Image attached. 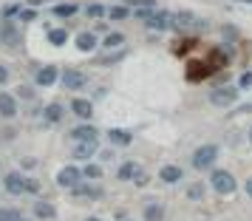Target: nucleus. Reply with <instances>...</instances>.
<instances>
[{
	"label": "nucleus",
	"instance_id": "f257e3e1",
	"mask_svg": "<svg viewBox=\"0 0 252 221\" xmlns=\"http://www.w3.org/2000/svg\"><path fill=\"white\" fill-rule=\"evenodd\" d=\"M207 185L216 190L218 196H232L235 190H238V182H235V176L229 173V170H221V167H216L213 173H210V182Z\"/></svg>",
	"mask_w": 252,
	"mask_h": 221
},
{
	"label": "nucleus",
	"instance_id": "f03ea898",
	"mask_svg": "<svg viewBox=\"0 0 252 221\" xmlns=\"http://www.w3.org/2000/svg\"><path fill=\"white\" fill-rule=\"evenodd\" d=\"M218 162V145H201V148H195L193 151V164L195 170H213V164Z\"/></svg>",
	"mask_w": 252,
	"mask_h": 221
},
{
	"label": "nucleus",
	"instance_id": "7ed1b4c3",
	"mask_svg": "<svg viewBox=\"0 0 252 221\" xmlns=\"http://www.w3.org/2000/svg\"><path fill=\"white\" fill-rule=\"evenodd\" d=\"M173 32L179 34H187V32H195V29H204V20H198L193 12H173Z\"/></svg>",
	"mask_w": 252,
	"mask_h": 221
},
{
	"label": "nucleus",
	"instance_id": "20e7f679",
	"mask_svg": "<svg viewBox=\"0 0 252 221\" xmlns=\"http://www.w3.org/2000/svg\"><path fill=\"white\" fill-rule=\"evenodd\" d=\"M235 99H238L235 85H221V88L210 91V105H216V108H229V105H235Z\"/></svg>",
	"mask_w": 252,
	"mask_h": 221
},
{
	"label": "nucleus",
	"instance_id": "39448f33",
	"mask_svg": "<svg viewBox=\"0 0 252 221\" xmlns=\"http://www.w3.org/2000/svg\"><path fill=\"white\" fill-rule=\"evenodd\" d=\"M60 82H63L65 91H82V88L88 85V74L80 71V68H65L63 77H60Z\"/></svg>",
	"mask_w": 252,
	"mask_h": 221
},
{
	"label": "nucleus",
	"instance_id": "423d86ee",
	"mask_svg": "<svg viewBox=\"0 0 252 221\" xmlns=\"http://www.w3.org/2000/svg\"><path fill=\"white\" fill-rule=\"evenodd\" d=\"M85 179L82 176V167H77V164H65V167H60L57 173V185L63 187V190H71V187H77Z\"/></svg>",
	"mask_w": 252,
	"mask_h": 221
},
{
	"label": "nucleus",
	"instance_id": "0eeeda50",
	"mask_svg": "<svg viewBox=\"0 0 252 221\" xmlns=\"http://www.w3.org/2000/svg\"><path fill=\"white\" fill-rule=\"evenodd\" d=\"M0 43L6 48H17L20 46V23L14 20H3L0 23Z\"/></svg>",
	"mask_w": 252,
	"mask_h": 221
},
{
	"label": "nucleus",
	"instance_id": "6e6552de",
	"mask_svg": "<svg viewBox=\"0 0 252 221\" xmlns=\"http://www.w3.org/2000/svg\"><path fill=\"white\" fill-rule=\"evenodd\" d=\"M3 190H6L9 196H23V193H26V176H23V170H9V173L3 176Z\"/></svg>",
	"mask_w": 252,
	"mask_h": 221
},
{
	"label": "nucleus",
	"instance_id": "1a4fd4ad",
	"mask_svg": "<svg viewBox=\"0 0 252 221\" xmlns=\"http://www.w3.org/2000/svg\"><path fill=\"white\" fill-rule=\"evenodd\" d=\"M60 77H63V71H60L57 65H40V68L34 71V85H40V88H51Z\"/></svg>",
	"mask_w": 252,
	"mask_h": 221
},
{
	"label": "nucleus",
	"instance_id": "9d476101",
	"mask_svg": "<svg viewBox=\"0 0 252 221\" xmlns=\"http://www.w3.org/2000/svg\"><path fill=\"white\" fill-rule=\"evenodd\" d=\"M170 23H173V12L156 9V12L145 20V29H148V32H164V29H170Z\"/></svg>",
	"mask_w": 252,
	"mask_h": 221
},
{
	"label": "nucleus",
	"instance_id": "9b49d317",
	"mask_svg": "<svg viewBox=\"0 0 252 221\" xmlns=\"http://www.w3.org/2000/svg\"><path fill=\"white\" fill-rule=\"evenodd\" d=\"M71 196L80 198V201H96V198L105 196V190L99 185H85V182H80L77 187H71Z\"/></svg>",
	"mask_w": 252,
	"mask_h": 221
},
{
	"label": "nucleus",
	"instance_id": "f8f14e48",
	"mask_svg": "<svg viewBox=\"0 0 252 221\" xmlns=\"http://www.w3.org/2000/svg\"><path fill=\"white\" fill-rule=\"evenodd\" d=\"M99 151V139H88V142H74V151L71 156L74 159H80V162H91L94 156Z\"/></svg>",
	"mask_w": 252,
	"mask_h": 221
},
{
	"label": "nucleus",
	"instance_id": "ddd939ff",
	"mask_svg": "<svg viewBox=\"0 0 252 221\" xmlns=\"http://www.w3.org/2000/svg\"><path fill=\"white\" fill-rule=\"evenodd\" d=\"M20 111V102H17V94L12 91H0V117L3 119H14Z\"/></svg>",
	"mask_w": 252,
	"mask_h": 221
},
{
	"label": "nucleus",
	"instance_id": "4468645a",
	"mask_svg": "<svg viewBox=\"0 0 252 221\" xmlns=\"http://www.w3.org/2000/svg\"><path fill=\"white\" fill-rule=\"evenodd\" d=\"M68 139H71V142L99 139V130H96V125H91V122H80L77 128H71V130H68Z\"/></svg>",
	"mask_w": 252,
	"mask_h": 221
},
{
	"label": "nucleus",
	"instance_id": "2eb2a0df",
	"mask_svg": "<svg viewBox=\"0 0 252 221\" xmlns=\"http://www.w3.org/2000/svg\"><path fill=\"white\" fill-rule=\"evenodd\" d=\"M71 114L80 119V122H88L94 117V102L91 99H82V96H74L71 99Z\"/></svg>",
	"mask_w": 252,
	"mask_h": 221
},
{
	"label": "nucleus",
	"instance_id": "dca6fc26",
	"mask_svg": "<svg viewBox=\"0 0 252 221\" xmlns=\"http://www.w3.org/2000/svg\"><path fill=\"white\" fill-rule=\"evenodd\" d=\"M159 179L164 182V185H179L184 179V170L179 167V164H161L159 167Z\"/></svg>",
	"mask_w": 252,
	"mask_h": 221
},
{
	"label": "nucleus",
	"instance_id": "f3484780",
	"mask_svg": "<svg viewBox=\"0 0 252 221\" xmlns=\"http://www.w3.org/2000/svg\"><path fill=\"white\" fill-rule=\"evenodd\" d=\"M63 117H65V105H63V102H48L46 108H43V119H46L48 125L63 122Z\"/></svg>",
	"mask_w": 252,
	"mask_h": 221
},
{
	"label": "nucleus",
	"instance_id": "a211bd4d",
	"mask_svg": "<svg viewBox=\"0 0 252 221\" xmlns=\"http://www.w3.org/2000/svg\"><path fill=\"white\" fill-rule=\"evenodd\" d=\"M108 139H111V148H127L133 142V133L125 128H111L108 130Z\"/></svg>",
	"mask_w": 252,
	"mask_h": 221
},
{
	"label": "nucleus",
	"instance_id": "6ab92c4d",
	"mask_svg": "<svg viewBox=\"0 0 252 221\" xmlns=\"http://www.w3.org/2000/svg\"><path fill=\"white\" fill-rule=\"evenodd\" d=\"M74 43H77V48L80 51H94V48L99 46V40H96V32H80V34L74 37Z\"/></svg>",
	"mask_w": 252,
	"mask_h": 221
},
{
	"label": "nucleus",
	"instance_id": "aec40b11",
	"mask_svg": "<svg viewBox=\"0 0 252 221\" xmlns=\"http://www.w3.org/2000/svg\"><path fill=\"white\" fill-rule=\"evenodd\" d=\"M190 74H187V80H204V77H210V74H213V71H216V65H213V63H190Z\"/></svg>",
	"mask_w": 252,
	"mask_h": 221
},
{
	"label": "nucleus",
	"instance_id": "412c9836",
	"mask_svg": "<svg viewBox=\"0 0 252 221\" xmlns=\"http://www.w3.org/2000/svg\"><path fill=\"white\" fill-rule=\"evenodd\" d=\"M32 213H34V219H40V221H51L57 216V207H54L51 201H34Z\"/></svg>",
	"mask_w": 252,
	"mask_h": 221
},
{
	"label": "nucleus",
	"instance_id": "4be33fe9",
	"mask_svg": "<svg viewBox=\"0 0 252 221\" xmlns=\"http://www.w3.org/2000/svg\"><path fill=\"white\" fill-rule=\"evenodd\" d=\"M139 170H142V167H139L133 159H125V162L119 164V170H116V179H119V182H133V176H136Z\"/></svg>",
	"mask_w": 252,
	"mask_h": 221
},
{
	"label": "nucleus",
	"instance_id": "5701e85b",
	"mask_svg": "<svg viewBox=\"0 0 252 221\" xmlns=\"http://www.w3.org/2000/svg\"><path fill=\"white\" fill-rule=\"evenodd\" d=\"M142 216H145V221H164V207L159 201H148L142 207Z\"/></svg>",
	"mask_w": 252,
	"mask_h": 221
},
{
	"label": "nucleus",
	"instance_id": "b1692460",
	"mask_svg": "<svg viewBox=\"0 0 252 221\" xmlns=\"http://www.w3.org/2000/svg\"><path fill=\"white\" fill-rule=\"evenodd\" d=\"M68 29H65V26H60V29H48V43H51V46H65V43H68Z\"/></svg>",
	"mask_w": 252,
	"mask_h": 221
},
{
	"label": "nucleus",
	"instance_id": "393cba45",
	"mask_svg": "<svg viewBox=\"0 0 252 221\" xmlns=\"http://www.w3.org/2000/svg\"><path fill=\"white\" fill-rule=\"evenodd\" d=\"M127 37L122 34V32H108V34L102 37V48H122L125 46Z\"/></svg>",
	"mask_w": 252,
	"mask_h": 221
},
{
	"label": "nucleus",
	"instance_id": "a878e982",
	"mask_svg": "<svg viewBox=\"0 0 252 221\" xmlns=\"http://www.w3.org/2000/svg\"><path fill=\"white\" fill-rule=\"evenodd\" d=\"M207 196V185L204 182H193V185H187V198L190 201H204Z\"/></svg>",
	"mask_w": 252,
	"mask_h": 221
},
{
	"label": "nucleus",
	"instance_id": "bb28decb",
	"mask_svg": "<svg viewBox=\"0 0 252 221\" xmlns=\"http://www.w3.org/2000/svg\"><path fill=\"white\" fill-rule=\"evenodd\" d=\"M102 164H96V162H88L85 164V167H82V176H85V179H88V182H99V179H102Z\"/></svg>",
	"mask_w": 252,
	"mask_h": 221
},
{
	"label": "nucleus",
	"instance_id": "cd10ccee",
	"mask_svg": "<svg viewBox=\"0 0 252 221\" xmlns=\"http://www.w3.org/2000/svg\"><path fill=\"white\" fill-rule=\"evenodd\" d=\"M108 17L111 20H127V17H133V9L130 6H111L108 9Z\"/></svg>",
	"mask_w": 252,
	"mask_h": 221
},
{
	"label": "nucleus",
	"instance_id": "c85d7f7f",
	"mask_svg": "<svg viewBox=\"0 0 252 221\" xmlns=\"http://www.w3.org/2000/svg\"><path fill=\"white\" fill-rule=\"evenodd\" d=\"M77 12H80L77 3H57V6H54V14H57V17H74Z\"/></svg>",
	"mask_w": 252,
	"mask_h": 221
},
{
	"label": "nucleus",
	"instance_id": "c756f323",
	"mask_svg": "<svg viewBox=\"0 0 252 221\" xmlns=\"http://www.w3.org/2000/svg\"><path fill=\"white\" fill-rule=\"evenodd\" d=\"M105 14H108V9H105L102 3H88L85 6V17H91V20H99Z\"/></svg>",
	"mask_w": 252,
	"mask_h": 221
},
{
	"label": "nucleus",
	"instance_id": "7c9ffc66",
	"mask_svg": "<svg viewBox=\"0 0 252 221\" xmlns=\"http://www.w3.org/2000/svg\"><path fill=\"white\" fill-rule=\"evenodd\" d=\"M20 210L17 207H0V221H20Z\"/></svg>",
	"mask_w": 252,
	"mask_h": 221
},
{
	"label": "nucleus",
	"instance_id": "2f4dec72",
	"mask_svg": "<svg viewBox=\"0 0 252 221\" xmlns=\"http://www.w3.org/2000/svg\"><path fill=\"white\" fill-rule=\"evenodd\" d=\"M40 190H43L40 179H34V176H26V193H29V196H40Z\"/></svg>",
	"mask_w": 252,
	"mask_h": 221
},
{
	"label": "nucleus",
	"instance_id": "473e14b6",
	"mask_svg": "<svg viewBox=\"0 0 252 221\" xmlns=\"http://www.w3.org/2000/svg\"><path fill=\"white\" fill-rule=\"evenodd\" d=\"M17 99H23V102H32V99H34V88H32V85H17Z\"/></svg>",
	"mask_w": 252,
	"mask_h": 221
},
{
	"label": "nucleus",
	"instance_id": "72a5a7b5",
	"mask_svg": "<svg viewBox=\"0 0 252 221\" xmlns=\"http://www.w3.org/2000/svg\"><path fill=\"white\" fill-rule=\"evenodd\" d=\"M37 164H40V162H37L34 156H23V159H20V170H23V173H29V170H34Z\"/></svg>",
	"mask_w": 252,
	"mask_h": 221
},
{
	"label": "nucleus",
	"instance_id": "f704fd0d",
	"mask_svg": "<svg viewBox=\"0 0 252 221\" xmlns=\"http://www.w3.org/2000/svg\"><path fill=\"white\" fill-rule=\"evenodd\" d=\"M17 17H20V23H32V20L37 17V12H34V9H20Z\"/></svg>",
	"mask_w": 252,
	"mask_h": 221
},
{
	"label": "nucleus",
	"instance_id": "c9c22d12",
	"mask_svg": "<svg viewBox=\"0 0 252 221\" xmlns=\"http://www.w3.org/2000/svg\"><path fill=\"white\" fill-rule=\"evenodd\" d=\"M148 182H150V176L145 173V170H139V173L133 176V185L136 187H148Z\"/></svg>",
	"mask_w": 252,
	"mask_h": 221
},
{
	"label": "nucleus",
	"instance_id": "e433bc0d",
	"mask_svg": "<svg viewBox=\"0 0 252 221\" xmlns=\"http://www.w3.org/2000/svg\"><path fill=\"white\" fill-rule=\"evenodd\" d=\"M238 88H252V71H244L238 77Z\"/></svg>",
	"mask_w": 252,
	"mask_h": 221
},
{
	"label": "nucleus",
	"instance_id": "4c0bfd02",
	"mask_svg": "<svg viewBox=\"0 0 252 221\" xmlns=\"http://www.w3.org/2000/svg\"><path fill=\"white\" fill-rule=\"evenodd\" d=\"M9 77H12V74H9V65H3V63H0V85H6Z\"/></svg>",
	"mask_w": 252,
	"mask_h": 221
},
{
	"label": "nucleus",
	"instance_id": "58836bf2",
	"mask_svg": "<svg viewBox=\"0 0 252 221\" xmlns=\"http://www.w3.org/2000/svg\"><path fill=\"white\" fill-rule=\"evenodd\" d=\"M244 190H247V196L252 198V176H250V179H247V182H244Z\"/></svg>",
	"mask_w": 252,
	"mask_h": 221
},
{
	"label": "nucleus",
	"instance_id": "ea45409f",
	"mask_svg": "<svg viewBox=\"0 0 252 221\" xmlns=\"http://www.w3.org/2000/svg\"><path fill=\"white\" fill-rule=\"evenodd\" d=\"M102 159L105 162H114V148H111V151H102Z\"/></svg>",
	"mask_w": 252,
	"mask_h": 221
},
{
	"label": "nucleus",
	"instance_id": "a19ab883",
	"mask_svg": "<svg viewBox=\"0 0 252 221\" xmlns=\"http://www.w3.org/2000/svg\"><path fill=\"white\" fill-rule=\"evenodd\" d=\"M85 221H102V219H96V216H88V219H85Z\"/></svg>",
	"mask_w": 252,
	"mask_h": 221
},
{
	"label": "nucleus",
	"instance_id": "79ce46f5",
	"mask_svg": "<svg viewBox=\"0 0 252 221\" xmlns=\"http://www.w3.org/2000/svg\"><path fill=\"white\" fill-rule=\"evenodd\" d=\"M247 139H250V145H252V128H250V133H247Z\"/></svg>",
	"mask_w": 252,
	"mask_h": 221
},
{
	"label": "nucleus",
	"instance_id": "37998d69",
	"mask_svg": "<svg viewBox=\"0 0 252 221\" xmlns=\"http://www.w3.org/2000/svg\"><path fill=\"white\" fill-rule=\"evenodd\" d=\"M20 221H29V219H20Z\"/></svg>",
	"mask_w": 252,
	"mask_h": 221
}]
</instances>
